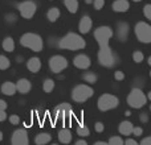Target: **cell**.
<instances>
[{"instance_id": "cell-17", "label": "cell", "mask_w": 151, "mask_h": 145, "mask_svg": "<svg viewBox=\"0 0 151 145\" xmlns=\"http://www.w3.org/2000/svg\"><path fill=\"white\" fill-rule=\"evenodd\" d=\"M111 8L114 12L122 13V12H127L129 8H130V4H129L127 0H115V1L113 3Z\"/></svg>"}, {"instance_id": "cell-49", "label": "cell", "mask_w": 151, "mask_h": 145, "mask_svg": "<svg viewBox=\"0 0 151 145\" xmlns=\"http://www.w3.org/2000/svg\"><path fill=\"white\" fill-rule=\"evenodd\" d=\"M133 1H135V3H139V1H142V0H133Z\"/></svg>"}, {"instance_id": "cell-22", "label": "cell", "mask_w": 151, "mask_h": 145, "mask_svg": "<svg viewBox=\"0 0 151 145\" xmlns=\"http://www.w3.org/2000/svg\"><path fill=\"white\" fill-rule=\"evenodd\" d=\"M52 140V136L49 133H39V135L35 137V144L37 145H45L48 143H50Z\"/></svg>"}, {"instance_id": "cell-36", "label": "cell", "mask_w": 151, "mask_h": 145, "mask_svg": "<svg viewBox=\"0 0 151 145\" xmlns=\"http://www.w3.org/2000/svg\"><path fill=\"white\" fill-rule=\"evenodd\" d=\"M143 133V129H142L141 127H133V132H131V135L137 136V137H139V136Z\"/></svg>"}, {"instance_id": "cell-28", "label": "cell", "mask_w": 151, "mask_h": 145, "mask_svg": "<svg viewBox=\"0 0 151 145\" xmlns=\"http://www.w3.org/2000/svg\"><path fill=\"white\" fill-rule=\"evenodd\" d=\"M9 66H11L9 58L3 55V54H0V70H7Z\"/></svg>"}, {"instance_id": "cell-12", "label": "cell", "mask_w": 151, "mask_h": 145, "mask_svg": "<svg viewBox=\"0 0 151 145\" xmlns=\"http://www.w3.org/2000/svg\"><path fill=\"white\" fill-rule=\"evenodd\" d=\"M11 143L13 145H28L29 144V139H28V133L25 129H16L12 133L11 137Z\"/></svg>"}, {"instance_id": "cell-21", "label": "cell", "mask_w": 151, "mask_h": 145, "mask_svg": "<svg viewBox=\"0 0 151 145\" xmlns=\"http://www.w3.org/2000/svg\"><path fill=\"white\" fill-rule=\"evenodd\" d=\"M129 34V25L126 23H119L118 24V38L121 41H126Z\"/></svg>"}, {"instance_id": "cell-1", "label": "cell", "mask_w": 151, "mask_h": 145, "mask_svg": "<svg viewBox=\"0 0 151 145\" xmlns=\"http://www.w3.org/2000/svg\"><path fill=\"white\" fill-rule=\"evenodd\" d=\"M60 48L65 50H81L85 48V40L77 33H68L60 40Z\"/></svg>"}, {"instance_id": "cell-47", "label": "cell", "mask_w": 151, "mask_h": 145, "mask_svg": "<svg viewBox=\"0 0 151 145\" xmlns=\"http://www.w3.org/2000/svg\"><path fill=\"white\" fill-rule=\"evenodd\" d=\"M85 3H86V4H91V3H93V0H85Z\"/></svg>"}, {"instance_id": "cell-34", "label": "cell", "mask_w": 151, "mask_h": 145, "mask_svg": "<svg viewBox=\"0 0 151 145\" xmlns=\"http://www.w3.org/2000/svg\"><path fill=\"white\" fill-rule=\"evenodd\" d=\"M9 123L13 125L20 124V117H19L17 115H12V116H9Z\"/></svg>"}, {"instance_id": "cell-44", "label": "cell", "mask_w": 151, "mask_h": 145, "mask_svg": "<svg viewBox=\"0 0 151 145\" xmlns=\"http://www.w3.org/2000/svg\"><path fill=\"white\" fill-rule=\"evenodd\" d=\"M76 145H86V141L85 140H78V141H76Z\"/></svg>"}, {"instance_id": "cell-43", "label": "cell", "mask_w": 151, "mask_h": 145, "mask_svg": "<svg viewBox=\"0 0 151 145\" xmlns=\"http://www.w3.org/2000/svg\"><path fill=\"white\" fill-rule=\"evenodd\" d=\"M7 17H8L7 21H9V23H11V21H15V20H16V16H15V15H13V16H12V15H8Z\"/></svg>"}, {"instance_id": "cell-25", "label": "cell", "mask_w": 151, "mask_h": 145, "mask_svg": "<svg viewBox=\"0 0 151 145\" xmlns=\"http://www.w3.org/2000/svg\"><path fill=\"white\" fill-rule=\"evenodd\" d=\"M3 49L8 53L15 50V41H13L12 37H5V38L3 40Z\"/></svg>"}, {"instance_id": "cell-26", "label": "cell", "mask_w": 151, "mask_h": 145, "mask_svg": "<svg viewBox=\"0 0 151 145\" xmlns=\"http://www.w3.org/2000/svg\"><path fill=\"white\" fill-rule=\"evenodd\" d=\"M53 88H55V80H53V79L48 78V79H45L44 82H42V90H44L47 94L52 92Z\"/></svg>"}, {"instance_id": "cell-13", "label": "cell", "mask_w": 151, "mask_h": 145, "mask_svg": "<svg viewBox=\"0 0 151 145\" xmlns=\"http://www.w3.org/2000/svg\"><path fill=\"white\" fill-rule=\"evenodd\" d=\"M73 65L77 69H82V70H85V69L90 68L91 61L86 54H77L73 60Z\"/></svg>"}, {"instance_id": "cell-14", "label": "cell", "mask_w": 151, "mask_h": 145, "mask_svg": "<svg viewBox=\"0 0 151 145\" xmlns=\"http://www.w3.org/2000/svg\"><path fill=\"white\" fill-rule=\"evenodd\" d=\"M91 26H93V21H91V18L89 17V16H83V17L80 20V24H78V31H80V33L86 34V33L90 32Z\"/></svg>"}, {"instance_id": "cell-23", "label": "cell", "mask_w": 151, "mask_h": 145, "mask_svg": "<svg viewBox=\"0 0 151 145\" xmlns=\"http://www.w3.org/2000/svg\"><path fill=\"white\" fill-rule=\"evenodd\" d=\"M60 15H61L60 9H58V8H56V7H53V8H50V9L48 11L47 18L50 21V23H56V21L58 20V17H60Z\"/></svg>"}, {"instance_id": "cell-10", "label": "cell", "mask_w": 151, "mask_h": 145, "mask_svg": "<svg viewBox=\"0 0 151 145\" xmlns=\"http://www.w3.org/2000/svg\"><path fill=\"white\" fill-rule=\"evenodd\" d=\"M66 68H68V61H66L65 57H63V55H60V54H56V55H53V57H50L49 69L52 72L58 74V72H61L63 70H65Z\"/></svg>"}, {"instance_id": "cell-46", "label": "cell", "mask_w": 151, "mask_h": 145, "mask_svg": "<svg viewBox=\"0 0 151 145\" xmlns=\"http://www.w3.org/2000/svg\"><path fill=\"white\" fill-rule=\"evenodd\" d=\"M125 115H126V116H130V115H131V111H126Z\"/></svg>"}, {"instance_id": "cell-8", "label": "cell", "mask_w": 151, "mask_h": 145, "mask_svg": "<svg viewBox=\"0 0 151 145\" xmlns=\"http://www.w3.org/2000/svg\"><path fill=\"white\" fill-rule=\"evenodd\" d=\"M113 29L107 25H102L94 31V40L98 42L99 46H105V45H109V41L113 37Z\"/></svg>"}, {"instance_id": "cell-48", "label": "cell", "mask_w": 151, "mask_h": 145, "mask_svg": "<svg viewBox=\"0 0 151 145\" xmlns=\"http://www.w3.org/2000/svg\"><path fill=\"white\" fill-rule=\"evenodd\" d=\"M1 140H3V132L0 131V141H1Z\"/></svg>"}, {"instance_id": "cell-30", "label": "cell", "mask_w": 151, "mask_h": 145, "mask_svg": "<svg viewBox=\"0 0 151 145\" xmlns=\"http://www.w3.org/2000/svg\"><path fill=\"white\" fill-rule=\"evenodd\" d=\"M143 58H145V55H143V53H142L141 50H135V52L133 53V60H134V62L135 63H142Z\"/></svg>"}, {"instance_id": "cell-6", "label": "cell", "mask_w": 151, "mask_h": 145, "mask_svg": "<svg viewBox=\"0 0 151 145\" xmlns=\"http://www.w3.org/2000/svg\"><path fill=\"white\" fill-rule=\"evenodd\" d=\"M97 106H98V109H101V111L114 109L119 106V99L115 95H111V94H104V95L99 96Z\"/></svg>"}, {"instance_id": "cell-20", "label": "cell", "mask_w": 151, "mask_h": 145, "mask_svg": "<svg viewBox=\"0 0 151 145\" xmlns=\"http://www.w3.org/2000/svg\"><path fill=\"white\" fill-rule=\"evenodd\" d=\"M133 123L129 122V120H125V122H122L119 124V133L121 135H125V136H130L131 132H133Z\"/></svg>"}, {"instance_id": "cell-7", "label": "cell", "mask_w": 151, "mask_h": 145, "mask_svg": "<svg viewBox=\"0 0 151 145\" xmlns=\"http://www.w3.org/2000/svg\"><path fill=\"white\" fill-rule=\"evenodd\" d=\"M134 32H135V36L139 42H142V44H150L151 42V26L147 23H145V21L137 23Z\"/></svg>"}, {"instance_id": "cell-18", "label": "cell", "mask_w": 151, "mask_h": 145, "mask_svg": "<svg viewBox=\"0 0 151 145\" xmlns=\"http://www.w3.org/2000/svg\"><path fill=\"white\" fill-rule=\"evenodd\" d=\"M1 92L7 96H12L15 95L17 91H16V85L12 82H4L1 85Z\"/></svg>"}, {"instance_id": "cell-35", "label": "cell", "mask_w": 151, "mask_h": 145, "mask_svg": "<svg viewBox=\"0 0 151 145\" xmlns=\"http://www.w3.org/2000/svg\"><path fill=\"white\" fill-rule=\"evenodd\" d=\"M94 129H96V132L101 133V132H104L105 131V127H104V124H102L101 122H97L96 124H94Z\"/></svg>"}, {"instance_id": "cell-19", "label": "cell", "mask_w": 151, "mask_h": 145, "mask_svg": "<svg viewBox=\"0 0 151 145\" xmlns=\"http://www.w3.org/2000/svg\"><path fill=\"white\" fill-rule=\"evenodd\" d=\"M58 141L61 144H69L72 141V132L66 128L60 129L58 131Z\"/></svg>"}, {"instance_id": "cell-31", "label": "cell", "mask_w": 151, "mask_h": 145, "mask_svg": "<svg viewBox=\"0 0 151 145\" xmlns=\"http://www.w3.org/2000/svg\"><path fill=\"white\" fill-rule=\"evenodd\" d=\"M110 145H123V140L119 137V136H113V137H110L109 143Z\"/></svg>"}, {"instance_id": "cell-39", "label": "cell", "mask_w": 151, "mask_h": 145, "mask_svg": "<svg viewBox=\"0 0 151 145\" xmlns=\"http://www.w3.org/2000/svg\"><path fill=\"white\" fill-rule=\"evenodd\" d=\"M7 119V114H5V109H0V123L4 122Z\"/></svg>"}, {"instance_id": "cell-2", "label": "cell", "mask_w": 151, "mask_h": 145, "mask_svg": "<svg viewBox=\"0 0 151 145\" xmlns=\"http://www.w3.org/2000/svg\"><path fill=\"white\" fill-rule=\"evenodd\" d=\"M20 44L21 46L28 48L32 52H41L42 46H44V42H42V38L36 33H24L20 38Z\"/></svg>"}, {"instance_id": "cell-41", "label": "cell", "mask_w": 151, "mask_h": 145, "mask_svg": "<svg viewBox=\"0 0 151 145\" xmlns=\"http://www.w3.org/2000/svg\"><path fill=\"white\" fill-rule=\"evenodd\" d=\"M151 144V137H146L141 141V145H150Z\"/></svg>"}, {"instance_id": "cell-4", "label": "cell", "mask_w": 151, "mask_h": 145, "mask_svg": "<svg viewBox=\"0 0 151 145\" xmlns=\"http://www.w3.org/2000/svg\"><path fill=\"white\" fill-rule=\"evenodd\" d=\"M127 104L130 107H133V108H142V107L145 106V104L147 103V96L145 95V92L141 90V88H133V90L130 91V94H129L127 96Z\"/></svg>"}, {"instance_id": "cell-9", "label": "cell", "mask_w": 151, "mask_h": 145, "mask_svg": "<svg viewBox=\"0 0 151 145\" xmlns=\"http://www.w3.org/2000/svg\"><path fill=\"white\" fill-rule=\"evenodd\" d=\"M17 9H19V12H20L21 17L29 20V18H32L35 16V13H36L37 5L35 4V1H32V0H25V1H21L20 4L17 5Z\"/></svg>"}, {"instance_id": "cell-29", "label": "cell", "mask_w": 151, "mask_h": 145, "mask_svg": "<svg viewBox=\"0 0 151 145\" xmlns=\"http://www.w3.org/2000/svg\"><path fill=\"white\" fill-rule=\"evenodd\" d=\"M77 135H80L81 137H88L90 135V131L86 125H78L77 127Z\"/></svg>"}, {"instance_id": "cell-45", "label": "cell", "mask_w": 151, "mask_h": 145, "mask_svg": "<svg viewBox=\"0 0 151 145\" xmlns=\"http://www.w3.org/2000/svg\"><path fill=\"white\" fill-rule=\"evenodd\" d=\"M94 145H109L107 143H105V141H96Z\"/></svg>"}, {"instance_id": "cell-15", "label": "cell", "mask_w": 151, "mask_h": 145, "mask_svg": "<svg viewBox=\"0 0 151 145\" xmlns=\"http://www.w3.org/2000/svg\"><path fill=\"white\" fill-rule=\"evenodd\" d=\"M31 88H32L31 82H29L28 79H25V78L19 79L17 83H16V91H17V92H20V94H23V95L28 94L29 91H31Z\"/></svg>"}, {"instance_id": "cell-3", "label": "cell", "mask_w": 151, "mask_h": 145, "mask_svg": "<svg viewBox=\"0 0 151 145\" xmlns=\"http://www.w3.org/2000/svg\"><path fill=\"white\" fill-rule=\"evenodd\" d=\"M94 95V90L88 85H77L72 90V99L76 103H83Z\"/></svg>"}, {"instance_id": "cell-42", "label": "cell", "mask_w": 151, "mask_h": 145, "mask_svg": "<svg viewBox=\"0 0 151 145\" xmlns=\"http://www.w3.org/2000/svg\"><path fill=\"white\" fill-rule=\"evenodd\" d=\"M0 109H7V102L0 99Z\"/></svg>"}, {"instance_id": "cell-40", "label": "cell", "mask_w": 151, "mask_h": 145, "mask_svg": "<svg viewBox=\"0 0 151 145\" xmlns=\"http://www.w3.org/2000/svg\"><path fill=\"white\" fill-rule=\"evenodd\" d=\"M123 144H126V145H138V143H137L134 139H127L126 141H123Z\"/></svg>"}, {"instance_id": "cell-24", "label": "cell", "mask_w": 151, "mask_h": 145, "mask_svg": "<svg viewBox=\"0 0 151 145\" xmlns=\"http://www.w3.org/2000/svg\"><path fill=\"white\" fill-rule=\"evenodd\" d=\"M64 5H65L66 9L70 13H77L78 7H80L78 0H64Z\"/></svg>"}, {"instance_id": "cell-11", "label": "cell", "mask_w": 151, "mask_h": 145, "mask_svg": "<svg viewBox=\"0 0 151 145\" xmlns=\"http://www.w3.org/2000/svg\"><path fill=\"white\" fill-rule=\"evenodd\" d=\"M55 114H56V117H57V119L65 120V119H68V117L72 116V114H73V107H72L69 103H61L56 107Z\"/></svg>"}, {"instance_id": "cell-37", "label": "cell", "mask_w": 151, "mask_h": 145, "mask_svg": "<svg viewBox=\"0 0 151 145\" xmlns=\"http://www.w3.org/2000/svg\"><path fill=\"white\" fill-rule=\"evenodd\" d=\"M114 78H115V80H123L125 79V74H123V71L117 70L114 72Z\"/></svg>"}, {"instance_id": "cell-27", "label": "cell", "mask_w": 151, "mask_h": 145, "mask_svg": "<svg viewBox=\"0 0 151 145\" xmlns=\"http://www.w3.org/2000/svg\"><path fill=\"white\" fill-rule=\"evenodd\" d=\"M82 79L85 80V82H88V83H90V85H93V83L97 82V74L88 71V72H85V74L82 75Z\"/></svg>"}, {"instance_id": "cell-32", "label": "cell", "mask_w": 151, "mask_h": 145, "mask_svg": "<svg viewBox=\"0 0 151 145\" xmlns=\"http://www.w3.org/2000/svg\"><path fill=\"white\" fill-rule=\"evenodd\" d=\"M143 15L147 20H151V5L150 4H146L143 8Z\"/></svg>"}, {"instance_id": "cell-5", "label": "cell", "mask_w": 151, "mask_h": 145, "mask_svg": "<svg viewBox=\"0 0 151 145\" xmlns=\"http://www.w3.org/2000/svg\"><path fill=\"white\" fill-rule=\"evenodd\" d=\"M98 62L105 68H111L117 63V57L114 55V53L111 52V49L109 48V45L105 46H99L98 50Z\"/></svg>"}, {"instance_id": "cell-33", "label": "cell", "mask_w": 151, "mask_h": 145, "mask_svg": "<svg viewBox=\"0 0 151 145\" xmlns=\"http://www.w3.org/2000/svg\"><path fill=\"white\" fill-rule=\"evenodd\" d=\"M93 5L97 11H101L105 5V0H93Z\"/></svg>"}, {"instance_id": "cell-16", "label": "cell", "mask_w": 151, "mask_h": 145, "mask_svg": "<svg viewBox=\"0 0 151 145\" xmlns=\"http://www.w3.org/2000/svg\"><path fill=\"white\" fill-rule=\"evenodd\" d=\"M27 68H28V70L31 72H33V74L39 72L40 69H41V61H40V58L39 57L29 58L28 62H27Z\"/></svg>"}, {"instance_id": "cell-38", "label": "cell", "mask_w": 151, "mask_h": 145, "mask_svg": "<svg viewBox=\"0 0 151 145\" xmlns=\"http://www.w3.org/2000/svg\"><path fill=\"white\" fill-rule=\"evenodd\" d=\"M139 119H141V122H142V123H145V124H146V123L149 122V115H147V114H141Z\"/></svg>"}]
</instances>
